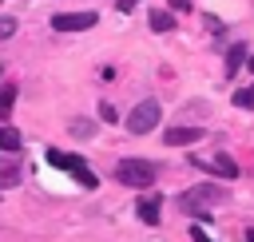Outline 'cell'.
Segmentation results:
<instances>
[{
    "instance_id": "obj_1",
    "label": "cell",
    "mask_w": 254,
    "mask_h": 242,
    "mask_svg": "<svg viewBox=\"0 0 254 242\" xmlns=\"http://www.w3.org/2000/svg\"><path fill=\"white\" fill-rule=\"evenodd\" d=\"M218 202H226V190H222V186H190V190H183V194L175 198V206H179L183 214H202V210H210V206H218Z\"/></svg>"
},
{
    "instance_id": "obj_2",
    "label": "cell",
    "mask_w": 254,
    "mask_h": 242,
    "mask_svg": "<svg viewBox=\"0 0 254 242\" xmlns=\"http://www.w3.org/2000/svg\"><path fill=\"white\" fill-rule=\"evenodd\" d=\"M115 179L123 182V186H151L155 182V163H147V159H119L115 163Z\"/></svg>"
},
{
    "instance_id": "obj_3",
    "label": "cell",
    "mask_w": 254,
    "mask_h": 242,
    "mask_svg": "<svg viewBox=\"0 0 254 242\" xmlns=\"http://www.w3.org/2000/svg\"><path fill=\"white\" fill-rule=\"evenodd\" d=\"M48 163H52V167H60V171H67V175H75V179H79V186H87V190H91V186H99V179L87 171V163H83L79 155H64V151L48 147Z\"/></svg>"
},
{
    "instance_id": "obj_4",
    "label": "cell",
    "mask_w": 254,
    "mask_h": 242,
    "mask_svg": "<svg viewBox=\"0 0 254 242\" xmlns=\"http://www.w3.org/2000/svg\"><path fill=\"white\" fill-rule=\"evenodd\" d=\"M159 99H143L131 115H127V131L131 135H147V131H155V123H159Z\"/></svg>"
},
{
    "instance_id": "obj_5",
    "label": "cell",
    "mask_w": 254,
    "mask_h": 242,
    "mask_svg": "<svg viewBox=\"0 0 254 242\" xmlns=\"http://www.w3.org/2000/svg\"><path fill=\"white\" fill-rule=\"evenodd\" d=\"M56 32H83V28H95V12H60L52 20Z\"/></svg>"
},
{
    "instance_id": "obj_6",
    "label": "cell",
    "mask_w": 254,
    "mask_h": 242,
    "mask_svg": "<svg viewBox=\"0 0 254 242\" xmlns=\"http://www.w3.org/2000/svg\"><path fill=\"white\" fill-rule=\"evenodd\" d=\"M198 139H202V127H167L163 131L167 147H187V143H198Z\"/></svg>"
},
{
    "instance_id": "obj_7",
    "label": "cell",
    "mask_w": 254,
    "mask_h": 242,
    "mask_svg": "<svg viewBox=\"0 0 254 242\" xmlns=\"http://www.w3.org/2000/svg\"><path fill=\"white\" fill-rule=\"evenodd\" d=\"M135 214H139L147 226H159V214H163V198H159V194H143V198L135 202Z\"/></svg>"
},
{
    "instance_id": "obj_8",
    "label": "cell",
    "mask_w": 254,
    "mask_h": 242,
    "mask_svg": "<svg viewBox=\"0 0 254 242\" xmlns=\"http://www.w3.org/2000/svg\"><path fill=\"white\" fill-rule=\"evenodd\" d=\"M194 167H202V171H214V175H222V179H234L238 175V163L230 159V155H218V159H194Z\"/></svg>"
},
{
    "instance_id": "obj_9",
    "label": "cell",
    "mask_w": 254,
    "mask_h": 242,
    "mask_svg": "<svg viewBox=\"0 0 254 242\" xmlns=\"http://www.w3.org/2000/svg\"><path fill=\"white\" fill-rule=\"evenodd\" d=\"M151 28H155V32H171V28H175V16L163 12V8H155V12H151Z\"/></svg>"
},
{
    "instance_id": "obj_10",
    "label": "cell",
    "mask_w": 254,
    "mask_h": 242,
    "mask_svg": "<svg viewBox=\"0 0 254 242\" xmlns=\"http://www.w3.org/2000/svg\"><path fill=\"white\" fill-rule=\"evenodd\" d=\"M0 151H20V131L16 127H0Z\"/></svg>"
},
{
    "instance_id": "obj_11",
    "label": "cell",
    "mask_w": 254,
    "mask_h": 242,
    "mask_svg": "<svg viewBox=\"0 0 254 242\" xmlns=\"http://www.w3.org/2000/svg\"><path fill=\"white\" fill-rule=\"evenodd\" d=\"M234 107L254 111V87H238V91H234Z\"/></svg>"
},
{
    "instance_id": "obj_12",
    "label": "cell",
    "mask_w": 254,
    "mask_h": 242,
    "mask_svg": "<svg viewBox=\"0 0 254 242\" xmlns=\"http://www.w3.org/2000/svg\"><path fill=\"white\" fill-rule=\"evenodd\" d=\"M238 63H250V56H246V44H234V48H230V71H234Z\"/></svg>"
},
{
    "instance_id": "obj_13",
    "label": "cell",
    "mask_w": 254,
    "mask_h": 242,
    "mask_svg": "<svg viewBox=\"0 0 254 242\" xmlns=\"http://www.w3.org/2000/svg\"><path fill=\"white\" fill-rule=\"evenodd\" d=\"M91 131H95V127H91V119H75V123H71V135H75V139H87Z\"/></svg>"
},
{
    "instance_id": "obj_14",
    "label": "cell",
    "mask_w": 254,
    "mask_h": 242,
    "mask_svg": "<svg viewBox=\"0 0 254 242\" xmlns=\"http://www.w3.org/2000/svg\"><path fill=\"white\" fill-rule=\"evenodd\" d=\"M12 99H16V87H0V115L12 111Z\"/></svg>"
},
{
    "instance_id": "obj_15",
    "label": "cell",
    "mask_w": 254,
    "mask_h": 242,
    "mask_svg": "<svg viewBox=\"0 0 254 242\" xmlns=\"http://www.w3.org/2000/svg\"><path fill=\"white\" fill-rule=\"evenodd\" d=\"M16 179H20V171H16V167H4V171H0V182H4V186H8V182H16Z\"/></svg>"
},
{
    "instance_id": "obj_16",
    "label": "cell",
    "mask_w": 254,
    "mask_h": 242,
    "mask_svg": "<svg viewBox=\"0 0 254 242\" xmlns=\"http://www.w3.org/2000/svg\"><path fill=\"white\" fill-rule=\"evenodd\" d=\"M12 32H16V20H8V16H4V20H0V40H8Z\"/></svg>"
},
{
    "instance_id": "obj_17",
    "label": "cell",
    "mask_w": 254,
    "mask_h": 242,
    "mask_svg": "<svg viewBox=\"0 0 254 242\" xmlns=\"http://www.w3.org/2000/svg\"><path fill=\"white\" fill-rule=\"evenodd\" d=\"M99 115H103L107 123H115V107H111V103H103V107H99Z\"/></svg>"
},
{
    "instance_id": "obj_18",
    "label": "cell",
    "mask_w": 254,
    "mask_h": 242,
    "mask_svg": "<svg viewBox=\"0 0 254 242\" xmlns=\"http://www.w3.org/2000/svg\"><path fill=\"white\" fill-rule=\"evenodd\" d=\"M190 238H194V242H210V238L202 234V226H190Z\"/></svg>"
},
{
    "instance_id": "obj_19",
    "label": "cell",
    "mask_w": 254,
    "mask_h": 242,
    "mask_svg": "<svg viewBox=\"0 0 254 242\" xmlns=\"http://www.w3.org/2000/svg\"><path fill=\"white\" fill-rule=\"evenodd\" d=\"M171 4H175L179 12H183V8H190V0H171Z\"/></svg>"
},
{
    "instance_id": "obj_20",
    "label": "cell",
    "mask_w": 254,
    "mask_h": 242,
    "mask_svg": "<svg viewBox=\"0 0 254 242\" xmlns=\"http://www.w3.org/2000/svg\"><path fill=\"white\" fill-rule=\"evenodd\" d=\"M250 67H254V56H250Z\"/></svg>"
}]
</instances>
